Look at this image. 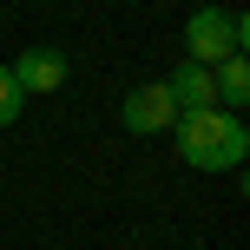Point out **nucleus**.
<instances>
[{
    "label": "nucleus",
    "instance_id": "nucleus-1",
    "mask_svg": "<svg viewBox=\"0 0 250 250\" xmlns=\"http://www.w3.org/2000/svg\"><path fill=\"white\" fill-rule=\"evenodd\" d=\"M178 151H185L191 171H237L244 151H250V132L237 112H224V105H204V112H178Z\"/></svg>",
    "mask_w": 250,
    "mask_h": 250
},
{
    "label": "nucleus",
    "instance_id": "nucleus-2",
    "mask_svg": "<svg viewBox=\"0 0 250 250\" xmlns=\"http://www.w3.org/2000/svg\"><path fill=\"white\" fill-rule=\"evenodd\" d=\"M244 13H224V7H198L185 20V60L191 66H217L224 53H244Z\"/></svg>",
    "mask_w": 250,
    "mask_h": 250
},
{
    "label": "nucleus",
    "instance_id": "nucleus-3",
    "mask_svg": "<svg viewBox=\"0 0 250 250\" xmlns=\"http://www.w3.org/2000/svg\"><path fill=\"white\" fill-rule=\"evenodd\" d=\"M171 125H178V105H171V92H165V79L125 92V132H171Z\"/></svg>",
    "mask_w": 250,
    "mask_h": 250
},
{
    "label": "nucleus",
    "instance_id": "nucleus-4",
    "mask_svg": "<svg viewBox=\"0 0 250 250\" xmlns=\"http://www.w3.org/2000/svg\"><path fill=\"white\" fill-rule=\"evenodd\" d=\"M7 73L20 79V92H60V86H66V60H60L53 46H26Z\"/></svg>",
    "mask_w": 250,
    "mask_h": 250
},
{
    "label": "nucleus",
    "instance_id": "nucleus-5",
    "mask_svg": "<svg viewBox=\"0 0 250 250\" xmlns=\"http://www.w3.org/2000/svg\"><path fill=\"white\" fill-rule=\"evenodd\" d=\"M165 92H171L178 112H204V105H217V86H211V66H178L171 79H165Z\"/></svg>",
    "mask_w": 250,
    "mask_h": 250
},
{
    "label": "nucleus",
    "instance_id": "nucleus-6",
    "mask_svg": "<svg viewBox=\"0 0 250 250\" xmlns=\"http://www.w3.org/2000/svg\"><path fill=\"white\" fill-rule=\"evenodd\" d=\"M211 86H217V105H224V112L250 105V60L244 53H224V60L211 66Z\"/></svg>",
    "mask_w": 250,
    "mask_h": 250
},
{
    "label": "nucleus",
    "instance_id": "nucleus-7",
    "mask_svg": "<svg viewBox=\"0 0 250 250\" xmlns=\"http://www.w3.org/2000/svg\"><path fill=\"white\" fill-rule=\"evenodd\" d=\"M20 105H26V92H20V79H13L7 66H0V125H13V119H20Z\"/></svg>",
    "mask_w": 250,
    "mask_h": 250
}]
</instances>
